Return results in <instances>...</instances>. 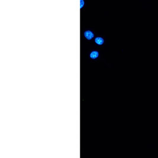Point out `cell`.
<instances>
[{
  "label": "cell",
  "instance_id": "7a4b0ae2",
  "mask_svg": "<svg viewBox=\"0 0 158 158\" xmlns=\"http://www.w3.org/2000/svg\"><path fill=\"white\" fill-rule=\"evenodd\" d=\"M98 56H99V53L97 51H93L90 54V58L92 59H94L98 58Z\"/></svg>",
  "mask_w": 158,
  "mask_h": 158
},
{
  "label": "cell",
  "instance_id": "3957f363",
  "mask_svg": "<svg viewBox=\"0 0 158 158\" xmlns=\"http://www.w3.org/2000/svg\"><path fill=\"white\" fill-rule=\"evenodd\" d=\"M95 42L98 45H101L104 43V39L101 37H97L95 39Z\"/></svg>",
  "mask_w": 158,
  "mask_h": 158
},
{
  "label": "cell",
  "instance_id": "6da1fadb",
  "mask_svg": "<svg viewBox=\"0 0 158 158\" xmlns=\"http://www.w3.org/2000/svg\"><path fill=\"white\" fill-rule=\"evenodd\" d=\"M84 36L88 40H91L94 37V35L91 31H85V33H84Z\"/></svg>",
  "mask_w": 158,
  "mask_h": 158
},
{
  "label": "cell",
  "instance_id": "277c9868",
  "mask_svg": "<svg viewBox=\"0 0 158 158\" xmlns=\"http://www.w3.org/2000/svg\"><path fill=\"white\" fill-rule=\"evenodd\" d=\"M84 6V0H80V8H82Z\"/></svg>",
  "mask_w": 158,
  "mask_h": 158
}]
</instances>
